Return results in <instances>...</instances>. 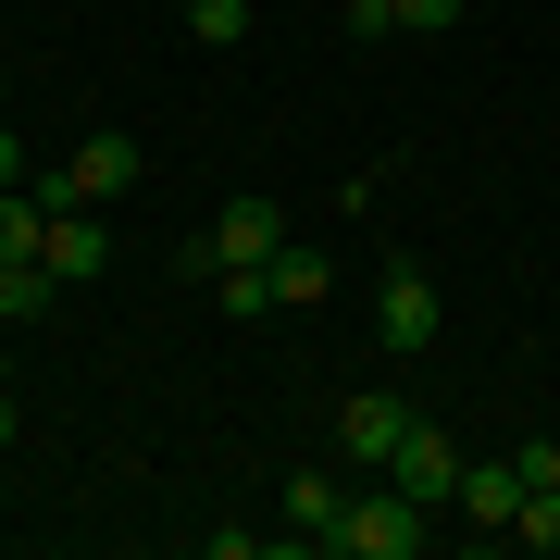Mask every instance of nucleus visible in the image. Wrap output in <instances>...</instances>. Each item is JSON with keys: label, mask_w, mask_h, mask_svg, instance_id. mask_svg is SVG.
<instances>
[{"label": "nucleus", "mask_w": 560, "mask_h": 560, "mask_svg": "<svg viewBox=\"0 0 560 560\" xmlns=\"http://www.w3.org/2000/svg\"><path fill=\"white\" fill-rule=\"evenodd\" d=\"M138 175H150V162H138V138H125V125H88V138H75V150H62L50 175H38V200H50V212H62V200L113 212V200H125Z\"/></svg>", "instance_id": "nucleus-2"}, {"label": "nucleus", "mask_w": 560, "mask_h": 560, "mask_svg": "<svg viewBox=\"0 0 560 560\" xmlns=\"http://www.w3.org/2000/svg\"><path fill=\"white\" fill-rule=\"evenodd\" d=\"M386 486H411L423 511H448V499H460V436L411 411V436H399V460H386Z\"/></svg>", "instance_id": "nucleus-5"}, {"label": "nucleus", "mask_w": 560, "mask_h": 560, "mask_svg": "<svg viewBox=\"0 0 560 560\" xmlns=\"http://www.w3.org/2000/svg\"><path fill=\"white\" fill-rule=\"evenodd\" d=\"M436 324H448L436 312V275H423V261H386V275H374V337L411 361V349H436Z\"/></svg>", "instance_id": "nucleus-3"}, {"label": "nucleus", "mask_w": 560, "mask_h": 560, "mask_svg": "<svg viewBox=\"0 0 560 560\" xmlns=\"http://www.w3.org/2000/svg\"><path fill=\"white\" fill-rule=\"evenodd\" d=\"M511 536H523V548H548V560H560V486H523V511H511Z\"/></svg>", "instance_id": "nucleus-14"}, {"label": "nucleus", "mask_w": 560, "mask_h": 560, "mask_svg": "<svg viewBox=\"0 0 560 560\" xmlns=\"http://www.w3.org/2000/svg\"><path fill=\"white\" fill-rule=\"evenodd\" d=\"M399 436H411V399H386V386H361V399L337 411V448L361 460V474H386V460H399Z\"/></svg>", "instance_id": "nucleus-7"}, {"label": "nucleus", "mask_w": 560, "mask_h": 560, "mask_svg": "<svg viewBox=\"0 0 560 560\" xmlns=\"http://www.w3.org/2000/svg\"><path fill=\"white\" fill-rule=\"evenodd\" d=\"M224 324H275V287H261V261H237V275H212Z\"/></svg>", "instance_id": "nucleus-12"}, {"label": "nucleus", "mask_w": 560, "mask_h": 560, "mask_svg": "<svg viewBox=\"0 0 560 560\" xmlns=\"http://www.w3.org/2000/svg\"><path fill=\"white\" fill-rule=\"evenodd\" d=\"M62 300V275H50V261H0V324H38Z\"/></svg>", "instance_id": "nucleus-11"}, {"label": "nucleus", "mask_w": 560, "mask_h": 560, "mask_svg": "<svg viewBox=\"0 0 560 560\" xmlns=\"http://www.w3.org/2000/svg\"><path fill=\"white\" fill-rule=\"evenodd\" d=\"M423 536H436V511H423L411 486H386V474H361L349 499H337V523H324L312 548H337V560H423Z\"/></svg>", "instance_id": "nucleus-1"}, {"label": "nucleus", "mask_w": 560, "mask_h": 560, "mask_svg": "<svg viewBox=\"0 0 560 560\" xmlns=\"http://www.w3.org/2000/svg\"><path fill=\"white\" fill-rule=\"evenodd\" d=\"M0 386H13V337H0Z\"/></svg>", "instance_id": "nucleus-18"}, {"label": "nucleus", "mask_w": 560, "mask_h": 560, "mask_svg": "<svg viewBox=\"0 0 560 560\" xmlns=\"http://www.w3.org/2000/svg\"><path fill=\"white\" fill-rule=\"evenodd\" d=\"M187 38H200V50H237L249 38V0H187Z\"/></svg>", "instance_id": "nucleus-13"}, {"label": "nucleus", "mask_w": 560, "mask_h": 560, "mask_svg": "<svg viewBox=\"0 0 560 560\" xmlns=\"http://www.w3.org/2000/svg\"><path fill=\"white\" fill-rule=\"evenodd\" d=\"M0 448H13V386H0Z\"/></svg>", "instance_id": "nucleus-17"}, {"label": "nucleus", "mask_w": 560, "mask_h": 560, "mask_svg": "<svg viewBox=\"0 0 560 560\" xmlns=\"http://www.w3.org/2000/svg\"><path fill=\"white\" fill-rule=\"evenodd\" d=\"M337 499H349V486H337V474H287V499H275V511H287V536H300V548H312V536H324V523H337Z\"/></svg>", "instance_id": "nucleus-10"}, {"label": "nucleus", "mask_w": 560, "mask_h": 560, "mask_svg": "<svg viewBox=\"0 0 560 560\" xmlns=\"http://www.w3.org/2000/svg\"><path fill=\"white\" fill-rule=\"evenodd\" d=\"M399 13V38H423V25H460V0H386Z\"/></svg>", "instance_id": "nucleus-15"}, {"label": "nucleus", "mask_w": 560, "mask_h": 560, "mask_svg": "<svg viewBox=\"0 0 560 560\" xmlns=\"http://www.w3.org/2000/svg\"><path fill=\"white\" fill-rule=\"evenodd\" d=\"M275 249H287V212H275V200H224L187 261H200V275H237V261H275Z\"/></svg>", "instance_id": "nucleus-4"}, {"label": "nucleus", "mask_w": 560, "mask_h": 560, "mask_svg": "<svg viewBox=\"0 0 560 560\" xmlns=\"http://www.w3.org/2000/svg\"><path fill=\"white\" fill-rule=\"evenodd\" d=\"M38 261H50L62 287H101V275H113V224L88 212V200H62V212H50V249H38Z\"/></svg>", "instance_id": "nucleus-6"}, {"label": "nucleus", "mask_w": 560, "mask_h": 560, "mask_svg": "<svg viewBox=\"0 0 560 560\" xmlns=\"http://www.w3.org/2000/svg\"><path fill=\"white\" fill-rule=\"evenodd\" d=\"M261 287H275V312H324V300H337V261H324L312 237H287L275 261H261Z\"/></svg>", "instance_id": "nucleus-8"}, {"label": "nucleus", "mask_w": 560, "mask_h": 560, "mask_svg": "<svg viewBox=\"0 0 560 560\" xmlns=\"http://www.w3.org/2000/svg\"><path fill=\"white\" fill-rule=\"evenodd\" d=\"M511 511H523L511 460H460V523H474V536H511Z\"/></svg>", "instance_id": "nucleus-9"}, {"label": "nucleus", "mask_w": 560, "mask_h": 560, "mask_svg": "<svg viewBox=\"0 0 560 560\" xmlns=\"http://www.w3.org/2000/svg\"><path fill=\"white\" fill-rule=\"evenodd\" d=\"M0 187H38V175H25V150H13V125H0Z\"/></svg>", "instance_id": "nucleus-16"}]
</instances>
